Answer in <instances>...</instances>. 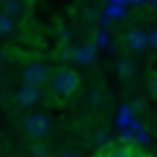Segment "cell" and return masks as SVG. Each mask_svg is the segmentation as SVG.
<instances>
[{
    "label": "cell",
    "mask_w": 157,
    "mask_h": 157,
    "mask_svg": "<svg viewBox=\"0 0 157 157\" xmlns=\"http://www.w3.org/2000/svg\"><path fill=\"white\" fill-rule=\"evenodd\" d=\"M50 87H52V93H56V96L76 93V90H78V73H76V70H70V67L56 70V73H50Z\"/></svg>",
    "instance_id": "1"
},
{
    "label": "cell",
    "mask_w": 157,
    "mask_h": 157,
    "mask_svg": "<svg viewBox=\"0 0 157 157\" xmlns=\"http://www.w3.org/2000/svg\"><path fill=\"white\" fill-rule=\"evenodd\" d=\"M50 82V67L41 61H32L23 67V84H32V87H44Z\"/></svg>",
    "instance_id": "2"
},
{
    "label": "cell",
    "mask_w": 157,
    "mask_h": 157,
    "mask_svg": "<svg viewBox=\"0 0 157 157\" xmlns=\"http://www.w3.org/2000/svg\"><path fill=\"white\" fill-rule=\"evenodd\" d=\"M23 125H26V134L35 137V140L47 137V134H50V128H52V122H50V117H47V113H29Z\"/></svg>",
    "instance_id": "3"
},
{
    "label": "cell",
    "mask_w": 157,
    "mask_h": 157,
    "mask_svg": "<svg viewBox=\"0 0 157 157\" xmlns=\"http://www.w3.org/2000/svg\"><path fill=\"white\" fill-rule=\"evenodd\" d=\"M38 102H41V87H32V84H21L17 87V105L35 108Z\"/></svg>",
    "instance_id": "4"
},
{
    "label": "cell",
    "mask_w": 157,
    "mask_h": 157,
    "mask_svg": "<svg viewBox=\"0 0 157 157\" xmlns=\"http://www.w3.org/2000/svg\"><path fill=\"white\" fill-rule=\"evenodd\" d=\"M125 47H128L131 52H143V50H148V44H146V29H128L125 32Z\"/></svg>",
    "instance_id": "5"
},
{
    "label": "cell",
    "mask_w": 157,
    "mask_h": 157,
    "mask_svg": "<svg viewBox=\"0 0 157 157\" xmlns=\"http://www.w3.org/2000/svg\"><path fill=\"white\" fill-rule=\"evenodd\" d=\"M70 58L78 64H93L96 61V47L93 44H82V47H70Z\"/></svg>",
    "instance_id": "6"
},
{
    "label": "cell",
    "mask_w": 157,
    "mask_h": 157,
    "mask_svg": "<svg viewBox=\"0 0 157 157\" xmlns=\"http://www.w3.org/2000/svg\"><path fill=\"white\" fill-rule=\"evenodd\" d=\"M0 12H3L6 17H12V21H17V17L23 15V3L21 0H3V9Z\"/></svg>",
    "instance_id": "7"
},
{
    "label": "cell",
    "mask_w": 157,
    "mask_h": 157,
    "mask_svg": "<svg viewBox=\"0 0 157 157\" xmlns=\"http://www.w3.org/2000/svg\"><path fill=\"white\" fill-rule=\"evenodd\" d=\"M117 70H119V76H122L125 82H128V78H134V73H137V64L131 61V58H119Z\"/></svg>",
    "instance_id": "8"
},
{
    "label": "cell",
    "mask_w": 157,
    "mask_h": 157,
    "mask_svg": "<svg viewBox=\"0 0 157 157\" xmlns=\"http://www.w3.org/2000/svg\"><path fill=\"white\" fill-rule=\"evenodd\" d=\"M105 157H134V151H131V146H125V143H117V146H108Z\"/></svg>",
    "instance_id": "9"
},
{
    "label": "cell",
    "mask_w": 157,
    "mask_h": 157,
    "mask_svg": "<svg viewBox=\"0 0 157 157\" xmlns=\"http://www.w3.org/2000/svg\"><path fill=\"white\" fill-rule=\"evenodd\" d=\"M15 29H17V21H12V17H6L0 12V35H12Z\"/></svg>",
    "instance_id": "10"
},
{
    "label": "cell",
    "mask_w": 157,
    "mask_h": 157,
    "mask_svg": "<svg viewBox=\"0 0 157 157\" xmlns=\"http://www.w3.org/2000/svg\"><path fill=\"white\" fill-rule=\"evenodd\" d=\"M93 47H96V50H99V47H111V35H108L105 29H99L96 38H93Z\"/></svg>",
    "instance_id": "11"
},
{
    "label": "cell",
    "mask_w": 157,
    "mask_h": 157,
    "mask_svg": "<svg viewBox=\"0 0 157 157\" xmlns=\"http://www.w3.org/2000/svg\"><path fill=\"white\" fill-rule=\"evenodd\" d=\"M93 143H96L99 148H108V146H111V140H108V131H96V134H93Z\"/></svg>",
    "instance_id": "12"
},
{
    "label": "cell",
    "mask_w": 157,
    "mask_h": 157,
    "mask_svg": "<svg viewBox=\"0 0 157 157\" xmlns=\"http://www.w3.org/2000/svg\"><path fill=\"white\" fill-rule=\"evenodd\" d=\"M146 44L151 47V50L157 52V29H151V32H146Z\"/></svg>",
    "instance_id": "13"
},
{
    "label": "cell",
    "mask_w": 157,
    "mask_h": 157,
    "mask_svg": "<svg viewBox=\"0 0 157 157\" xmlns=\"http://www.w3.org/2000/svg\"><path fill=\"white\" fill-rule=\"evenodd\" d=\"M32 154H35V157H47L50 151H47V146H41V143H35V146H32Z\"/></svg>",
    "instance_id": "14"
},
{
    "label": "cell",
    "mask_w": 157,
    "mask_h": 157,
    "mask_svg": "<svg viewBox=\"0 0 157 157\" xmlns=\"http://www.w3.org/2000/svg\"><path fill=\"white\" fill-rule=\"evenodd\" d=\"M148 90H151V96H154V99H157V76L151 78V84H148Z\"/></svg>",
    "instance_id": "15"
},
{
    "label": "cell",
    "mask_w": 157,
    "mask_h": 157,
    "mask_svg": "<svg viewBox=\"0 0 157 157\" xmlns=\"http://www.w3.org/2000/svg\"><path fill=\"white\" fill-rule=\"evenodd\" d=\"M90 102H93V105H99V102H102V93H99V90H96V93H90Z\"/></svg>",
    "instance_id": "16"
},
{
    "label": "cell",
    "mask_w": 157,
    "mask_h": 157,
    "mask_svg": "<svg viewBox=\"0 0 157 157\" xmlns=\"http://www.w3.org/2000/svg\"><path fill=\"white\" fill-rule=\"evenodd\" d=\"M61 157H78V154H76V151H64Z\"/></svg>",
    "instance_id": "17"
},
{
    "label": "cell",
    "mask_w": 157,
    "mask_h": 157,
    "mask_svg": "<svg viewBox=\"0 0 157 157\" xmlns=\"http://www.w3.org/2000/svg\"><path fill=\"white\" fill-rule=\"evenodd\" d=\"M3 61H6V56H3V50H0V67H3Z\"/></svg>",
    "instance_id": "18"
},
{
    "label": "cell",
    "mask_w": 157,
    "mask_h": 157,
    "mask_svg": "<svg viewBox=\"0 0 157 157\" xmlns=\"http://www.w3.org/2000/svg\"><path fill=\"white\" fill-rule=\"evenodd\" d=\"M134 157H146V154H134Z\"/></svg>",
    "instance_id": "19"
}]
</instances>
